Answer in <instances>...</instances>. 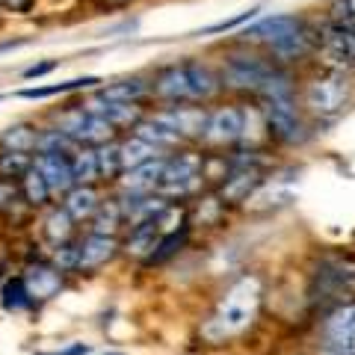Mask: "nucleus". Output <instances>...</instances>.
I'll use <instances>...</instances> for the list:
<instances>
[{
	"label": "nucleus",
	"mask_w": 355,
	"mask_h": 355,
	"mask_svg": "<svg viewBox=\"0 0 355 355\" xmlns=\"http://www.w3.org/2000/svg\"><path fill=\"white\" fill-rule=\"evenodd\" d=\"M104 80L98 74H83V77H74V80H65V83H51V86H27V89H18L15 98H24V101H44V98H57V95H74V92H92Z\"/></svg>",
	"instance_id": "a211bd4d"
},
{
	"label": "nucleus",
	"mask_w": 355,
	"mask_h": 355,
	"mask_svg": "<svg viewBox=\"0 0 355 355\" xmlns=\"http://www.w3.org/2000/svg\"><path fill=\"white\" fill-rule=\"evenodd\" d=\"M261 308V282L254 275H243L225 291L214 308V314L202 329V338L207 343H228L237 335H243L258 317Z\"/></svg>",
	"instance_id": "20e7f679"
},
{
	"label": "nucleus",
	"mask_w": 355,
	"mask_h": 355,
	"mask_svg": "<svg viewBox=\"0 0 355 355\" xmlns=\"http://www.w3.org/2000/svg\"><path fill=\"white\" fill-rule=\"evenodd\" d=\"M243 142V101L240 98H219L207 107V125L202 137L205 151H231Z\"/></svg>",
	"instance_id": "0eeeda50"
},
{
	"label": "nucleus",
	"mask_w": 355,
	"mask_h": 355,
	"mask_svg": "<svg viewBox=\"0 0 355 355\" xmlns=\"http://www.w3.org/2000/svg\"><path fill=\"white\" fill-rule=\"evenodd\" d=\"M89 222H92V228H89V231H95V234H110V237H116L119 231L125 228V207H121L119 196H113V198H107V202L98 205L95 216L89 219Z\"/></svg>",
	"instance_id": "412c9836"
},
{
	"label": "nucleus",
	"mask_w": 355,
	"mask_h": 355,
	"mask_svg": "<svg viewBox=\"0 0 355 355\" xmlns=\"http://www.w3.org/2000/svg\"><path fill=\"white\" fill-rule=\"evenodd\" d=\"M98 205H101V193L95 184H77L62 196V207L74 222H86L95 216Z\"/></svg>",
	"instance_id": "aec40b11"
},
{
	"label": "nucleus",
	"mask_w": 355,
	"mask_h": 355,
	"mask_svg": "<svg viewBox=\"0 0 355 355\" xmlns=\"http://www.w3.org/2000/svg\"><path fill=\"white\" fill-rule=\"evenodd\" d=\"M33 163H36V169L44 175V181H48L53 198L57 196H65L71 190V187H77L74 181V172H71V157L69 154H33Z\"/></svg>",
	"instance_id": "2eb2a0df"
},
{
	"label": "nucleus",
	"mask_w": 355,
	"mask_h": 355,
	"mask_svg": "<svg viewBox=\"0 0 355 355\" xmlns=\"http://www.w3.org/2000/svg\"><path fill=\"white\" fill-rule=\"evenodd\" d=\"M119 148H121V163H125V172L133 169V166H142V163H148L154 157H160V151L154 148L151 142L137 137V133H121V137H119Z\"/></svg>",
	"instance_id": "4be33fe9"
},
{
	"label": "nucleus",
	"mask_w": 355,
	"mask_h": 355,
	"mask_svg": "<svg viewBox=\"0 0 355 355\" xmlns=\"http://www.w3.org/2000/svg\"><path fill=\"white\" fill-rule=\"evenodd\" d=\"M3 308H6V311H24V308H33V299H30V293H27L24 279L6 282V287H3Z\"/></svg>",
	"instance_id": "7c9ffc66"
},
{
	"label": "nucleus",
	"mask_w": 355,
	"mask_h": 355,
	"mask_svg": "<svg viewBox=\"0 0 355 355\" xmlns=\"http://www.w3.org/2000/svg\"><path fill=\"white\" fill-rule=\"evenodd\" d=\"M151 101L157 104V107L193 101L190 80H187V62L184 60L163 62V65H157V69L151 71Z\"/></svg>",
	"instance_id": "f8f14e48"
},
{
	"label": "nucleus",
	"mask_w": 355,
	"mask_h": 355,
	"mask_svg": "<svg viewBox=\"0 0 355 355\" xmlns=\"http://www.w3.org/2000/svg\"><path fill=\"white\" fill-rule=\"evenodd\" d=\"M355 293V261L326 258L314 275L311 299L320 305H343Z\"/></svg>",
	"instance_id": "1a4fd4ad"
},
{
	"label": "nucleus",
	"mask_w": 355,
	"mask_h": 355,
	"mask_svg": "<svg viewBox=\"0 0 355 355\" xmlns=\"http://www.w3.org/2000/svg\"><path fill=\"white\" fill-rule=\"evenodd\" d=\"M320 352L355 355V305H335L320 323Z\"/></svg>",
	"instance_id": "9d476101"
},
{
	"label": "nucleus",
	"mask_w": 355,
	"mask_h": 355,
	"mask_svg": "<svg viewBox=\"0 0 355 355\" xmlns=\"http://www.w3.org/2000/svg\"><path fill=\"white\" fill-rule=\"evenodd\" d=\"M3 98H6V95H0V101H3Z\"/></svg>",
	"instance_id": "4c0bfd02"
},
{
	"label": "nucleus",
	"mask_w": 355,
	"mask_h": 355,
	"mask_svg": "<svg viewBox=\"0 0 355 355\" xmlns=\"http://www.w3.org/2000/svg\"><path fill=\"white\" fill-rule=\"evenodd\" d=\"M130 133H137V137H142L146 142H151V146L157 148L160 154H172V151H178V148L184 146V142H181V137H178L175 130H169V128H166L163 121H160L157 116L151 113V110H148V113H146V116H142V119L137 121V128H133Z\"/></svg>",
	"instance_id": "6ab92c4d"
},
{
	"label": "nucleus",
	"mask_w": 355,
	"mask_h": 355,
	"mask_svg": "<svg viewBox=\"0 0 355 355\" xmlns=\"http://www.w3.org/2000/svg\"><path fill=\"white\" fill-rule=\"evenodd\" d=\"M71 172L77 184H98L101 181V169H98V151L95 146H77L71 154Z\"/></svg>",
	"instance_id": "a878e982"
},
{
	"label": "nucleus",
	"mask_w": 355,
	"mask_h": 355,
	"mask_svg": "<svg viewBox=\"0 0 355 355\" xmlns=\"http://www.w3.org/2000/svg\"><path fill=\"white\" fill-rule=\"evenodd\" d=\"M74 225L77 222L65 214V207H53L48 219H44V234L51 237L53 246H62V243H69L74 237Z\"/></svg>",
	"instance_id": "cd10ccee"
},
{
	"label": "nucleus",
	"mask_w": 355,
	"mask_h": 355,
	"mask_svg": "<svg viewBox=\"0 0 355 355\" xmlns=\"http://www.w3.org/2000/svg\"><path fill=\"white\" fill-rule=\"evenodd\" d=\"M320 15H323L326 21H331V24L355 30V0H329Z\"/></svg>",
	"instance_id": "c756f323"
},
{
	"label": "nucleus",
	"mask_w": 355,
	"mask_h": 355,
	"mask_svg": "<svg viewBox=\"0 0 355 355\" xmlns=\"http://www.w3.org/2000/svg\"><path fill=\"white\" fill-rule=\"evenodd\" d=\"M24 202L21 196V187L12 178H0V214H12V210Z\"/></svg>",
	"instance_id": "2f4dec72"
},
{
	"label": "nucleus",
	"mask_w": 355,
	"mask_h": 355,
	"mask_svg": "<svg viewBox=\"0 0 355 355\" xmlns=\"http://www.w3.org/2000/svg\"><path fill=\"white\" fill-rule=\"evenodd\" d=\"M101 9H110V12H119V9H128L133 3H139V0H95Z\"/></svg>",
	"instance_id": "f704fd0d"
},
{
	"label": "nucleus",
	"mask_w": 355,
	"mask_h": 355,
	"mask_svg": "<svg viewBox=\"0 0 355 355\" xmlns=\"http://www.w3.org/2000/svg\"><path fill=\"white\" fill-rule=\"evenodd\" d=\"M237 42L261 48L282 69L302 71L314 62L317 51V15L311 12H261L237 30Z\"/></svg>",
	"instance_id": "f257e3e1"
},
{
	"label": "nucleus",
	"mask_w": 355,
	"mask_h": 355,
	"mask_svg": "<svg viewBox=\"0 0 355 355\" xmlns=\"http://www.w3.org/2000/svg\"><path fill=\"white\" fill-rule=\"evenodd\" d=\"M3 12H6V6H3V0H0V18H3Z\"/></svg>",
	"instance_id": "e433bc0d"
},
{
	"label": "nucleus",
	"mask_w": 355,
	"mask_h": 355,
	"mask_svg": "<svg viewBox=\"0 0 355 355\" xmlns=\"http://www.w3.org/2000/svg\"><path fill=\"white\" fill-rule=\"evenodd\" d=\"M42 355H48V352H42ZM51 355H89V347L86 343H74V347L62 349V352H51Z\"/></svg>",
	"instance_id": "c9c22d12"
},
{
	"label": "nucleus",
	"mask_w": 355,
	"mask_h": 355,
	"mask_svg": "<svg viewBox=\"0 0 355 355\" xmlns=\"http://www.w3.org/2000/svg\"><path fill=\"white\" fill-rule=\"evenodd\" d=\"M207 107H210V104L184 101V104H163V107H154L151 113L157 116L169 130H175L178 137H181L184 146H202L205 125H207Z\"/></svg>",
	"instance_id": "9b49d317"
},
{
	"label": "nucleus",
	"mask_w": 355,
	"mask_h": 355,
	"mask_svg": "<svg viewBox=\"0 0 355 355\" xmlns=\"http://www.w3.org/2000/svg\"><path fill=\"white\" fill-rule=\"evenodd\" d=\"M33 166V154L27 151H12V148H0V178H12L18 181L21 175Z\"/></svg>",
	"instance_id": "c85d7f7f"
},
{
	"label": "nucleus",
	"mask_w": 355,
	"mask_h": 355,
	"mask_svg": "<svg viewBox=\"0 0 355 355\" xmlns=\"http://www.w3.org/2000/svg\"><path fill=\"white\" fill-rule=\"evenodd\" d=\"M107 101H119V104H151V71L148 74H125L119 80H110V83H101L98 86Z\"/></svg>",
	"instance_id": "4468645a"
},
{
	"label": "nucleus",
	"mask_w": 355,
	"mask_h": 355,
	"mask_svg": "<svg viewBox=\"0 0 355 355\" xmlns=\"http://www.w3.org/2000/svg\"><path fill=\"white\" fill-rule=\"evenodd\" d=\"M299 107L305 116L320 125V121H335L355 104V71L329 69V65L311 62L299 71Z\"/></svg>",
	"instance_id": "f03ea898"
},
{
	"label": "nucleus",
	"mask_w": 355,
	"mask_h": 355,
	"mask_svg": "<svg viewBox=\"0 0 355 355\" xmlns=\"http://www.w3.org/2000/svg\"><path fill=\"white\" fill-rule=\"evenodd\" d=\"M317 65H329V69L355 71V30L331 24L323 15H317Z\"/></svg>",
	"instance_id": "6e6552de"
},
{
	"label": "nucleus",
	"mask_w": 355,
	"mask_h": 355,
	"mask_svg": "<svg viewBox=\"0 0 355 355\" xmlns=\"http://www.w3.org/2000/svg\"><path fill=\"white\" fill-rule=\"evenodd\" d=\"M27 284V293L33 299V305L36 302H48L60 293L62 287V270L60 266H51V263H33L27 266V272L21 275Z\"/></svg>",
	"instance_id": "f3484780"
},
{
	"label": "nucleus",
	"mask_w": 355,
	"mask_h": 355,
	"mask_svg": "<svg viewBox=\"0 0 355 355\" xmlns=\"http://www.w3.org/2000/svg\"><path fill=\"white\" fill-rule=\"evenodd\" d=\"M184 62H187V80H190V95L196 104H216L219 98H225V86H222L216 60L184 57Z\"/></svg>",
	"instance_id": "ddd939ff"
},
{
	"label": "nucleus",
	"mask_w": 355,
	"mask_h": 355,
	"mask_svg": "<svg viewBox=\"0 0 355 355\" xmlns=\"http://www.w3.org/2000/svg\"><path fill=\"white\" fill-rule=\"evenodd\" d=\"M39 128H42V125H33V121H15V125H9L3 133H0V148L36 154Z\"/></svg>",
	"instance_id": "5701e85b"
},
{
	"label": "nucleus",
	"mask_w": 355,
	"mask_h": 355,
	"mask_svg": "<svg viewBox=\"0 0 355 355\" xmlns=\"http://www.w3.org/2000/svg\"><path fill=\"white\" fill-rule=\"evenodd\" d=\"M18 187H21V196H24V205H30V207H44L53 198L44 175L36 169V163L18 178Z\"/></svg>",
	"instance_id": "b1692460"
},
{
	"label": "nucleus",
	"mask_w": 355,
	"mask_h": 355,
	"mask_svg": "<svg viewBox=\"0 0 355 355\" xmlns=\"http://www.w3.org/2000/svg\"><path fill=\"white\" fill-rule=\"evenodd\" d=\"M216 65H219V74H222L225 95L240 98V101H258L263 95V89L270 86V80L282 69V65H275L261 48L237 42V39L222 51Z\"/></svg>",
	"instance_id": "7ed1b4c3"
},
{
	"label": "nucleus",
	"mask_w": 355,
	"mask_h": 355,
	"mask_svg": "<svg viewBox=\"0 0 355 355\" xmlns=\"http://www.w3.org/2000/svg\"><path fill=\"white\" fill-rule=\"evenodd\" d=\"M205 187V148L202 146H181L166 154L163 178L157 193L163 198H190L202 193Z\"/></svg>",
	"instance_id": "423d86ee"
},
{
	"label": "nucleus",
	"mask_w": 355,
	"mask_h": 355,
	"mask_svg": "<svg viewBox=\"0 0 355 355\" xmlns=\"http://www.w3.org/2000/svg\"><path fill=\"white\" fill-rule=\"evenodd\" d=\"M33 42H36V36H12V39H3V42H0V53L27 48V44H33Z\"/></svg>",
	"instance_id": "72a5a7b5"
},
{
	"label": "nucleus",
	"mask_w": 355,
	"mask_h": 355,
	"mask_svg": "<svg viewBox=\"0 0 355 355\" xmlns=\"http://www.w3.org/2000/svg\"><path fill=\"white\" fill-rule=\"evenodd\" d=\"M119 252V240L110 237V234H89L77 243V270L80 272H89V270H101L107 261H113Z\"/></svg>",
	"instance_id": "dca6fc26"
},
{
	"label": "nucleus",
	"mask_w": 355,
	"mask_h": 355,
	"mask_svg": "<svg viewBox=\"0 0 355 355\" xmlns=\"http://www.w3.org/2000/svg\"><path fill=\"white\" fill-rule=\"evenodd\" d=\"M57 69H60V60H39V62L27 65V69L21 71V77H24V80H39V77H48Z\"/></svg>",
	"instance_id": "473e14b6"
},
{
	"label": "nucleus",
	"mask_w": 355,
	"mask_h": 355,
	"mask_svg": "<svg viewBox=\"0 0 355 355\" xmlns=\"http://www.w3.org/2000/svg\"><path fill=\"white\" fill-rule=\"evenodd\" d=\"M98 169H101V181L104 184H116L121 172H125V163H121V148H119V137L98 146Z\"/></svg>",
	"instance_id": "bb28decb"
},
{
	"label": "nucleus",
	"mask_w": 355,
	"mask_h": 355,
	"mask_svg": "<svg viewBox=\"0 0 355 355\" xmlns=\"http://www.w3.org/2000/svg\"><path fill=\"white\" fill-rule=\"evenodd\" d=\"M258 104L266 121V133H270V146L299 148L314 137L317 125L299 107V98H266V101Z\"/></svg>",
	"instance_id": "39448f33"
},
{
	"label": "nucleus",
	"mask_w": 355,
	"mask_h": 355,
	"mask_svg": "<svg viewBox=\"0 0 355 355\" xmlns=\"http://www.w3.org/2000/svg\"><path fill=\"white\" fill-rule=\"evenodd\" d=\"M261 12H263V6H261V3H254V6L243 9V12L231 15V18L214 21V24H207V27H202V30H193V33H190V39H205V36H222V33H237V30H243L246 24H252V21L258 18Z\"/></svg>",
	"instance_id": "393cba45"
}]
</instances>
